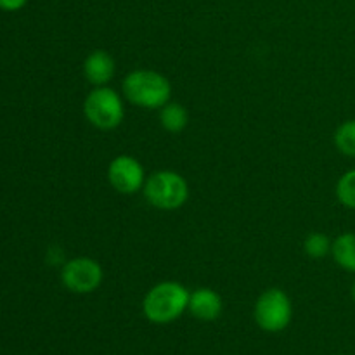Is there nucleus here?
Instances as JSON below:
<instances>
[{
	"mask_svg": "<svg viewBox=\"0 0 355 355\" xmlns=\"http://www.w3.org/2000/svg\"><path fill=\"white\" fill-rule=\"evenodd\" d=\"M253 318L257 326L267 333H279L293 319V304L290 295L281 288H269L255 302Z\"/></svg>",
	"mask_w": 355,
	"mask_h": 355,
	"instance_id": "obj_5",
	"label": "nucleus"
},
{
	"mask_svg": "<svg viewBox=\"0 0 355 355\" xmlns=\"http://www.w3.org/2000/svg\"><path fill=\"white\" fill-rule=\"evenodd\" d=\"M191 291L177 281L155 284L142 300L146 319L155 324H170L177 321L189 307Z\"/></svg>",
	"mask_w": 355,
	"mask_h": 355,
	"instance_id": "obj_2",
	"label": "nucleus"
},
{
	"mask_svg": "<svg viewBox=\"0 0 355 355\" xmlns=\"http://www.w3.org/2000/svg\"><path fill=\"white\" fill-rule=\"evenodd\" d=\"M336 198L349 210H355V168L343 173L336 182Z\"/></svg>",
	"mask_w": 355,
	"mask_h": 355,
	"instance_id": "obj_14",
	"label": "nucleus"
},
{
	"mask_svg": "<svg viewBox=\"0 0 355 355\" xmlns=\"http://www.w3.org/2000/svg\"><path fill=\"white\" fill-rule=\"evenodd\" d=\"M103 267L97 260L90 259V257H75V259L62 263L61 283L71 293H94L103 284Z\"/></svg>",
	"mask_w": 355,
	"mask_h": 355,
	"instance_id": "obj_6",
	"label": "nucleus"
},
{
	"mask_svg": "<svg viewBox=\"0 0 355 355\" xmlns=\"http://www.w3.org/2000/svg\"><path fill=\"white\" fill-rule=\"evenodd\" d=\"M146 179L148 175L142 163L130 155L116 156L111 159L107 166V180L111 187L120 194L130 196V194L139 193L144 189Z\"/></svg>",
	"mask_w": 355,
	"mask_h": 355,
	"instance_id": "obj_7",
	"label": "nucleus"
},
{
	"mask_svg": "<svg viewBox=\"0 0 355 355\" xmlns=\"http://www.w3.org/2000/svg\"><path fill=\"white\" fill-rule=\"evenodd\" d=\"M352 298H354V302H355V283H354V286H352Z\"/></svg>",
	"mask_w": 355,
	"mask_h": 355,
	"instance_id": "obj_16",
	"label": "nucleus"
},
{
	"mask_svg": "<svg viewBox=\"0 0 355 355\" xmlns=\"http://www.w3.org/2000/svg\"><path fill=\"white\" fill-rule=\"evenodd\" d=\"M28 0H0V9L6 12H16L26 6Z\"/></svg>",
	"mask_w": 355,
	"mask_h": 355,
	"instance_id": "obj_15",
	"label": "nucleus"
},
{
	"mask_svg": "<svg viewBox=\"0 0 355 355\" xmlns=\"http://www.w3.org/2000/svg\"><path fill=\"white\" fill-rule=\"evenodd\" d=\"M83 75L89 80L90 85L94 87H104L113 80L114 73H116V62H114L113 55L107 51L97 49L92 51L83 61Z\"/></svg>",
	"mask_w": 355,
	"mask_h": 355,
	"instance_id": "obj_8",
	"label": "nucleus"
},
{
	"mask_svg": "<svg viewBox=\"0 0 355 355\" xmlns=\"http://www.w3.org/2000/svg\"><path fill=\"white\" fill-rule=\"evenodd\" d=\"M123 97L142 110H162L172 97L168 78L155 69H134L121 83Z\"/></svg>",
	"mask_w": 355,
	"mask_h": 355,
	"instance_id": "obj_1",
	"label": "nucleus"
},
{
	"mask_svg": "<svg viewBox=\"0 0 355 355\" xmlns=\"http://www.w3.org/2000/svg\"><path fill=\"white\" fill-rule=\"evenodd\" d=\"M159 123L170 134H180L189 123V111L179 103H166L159 110Z\"/></svg>",
	"mask_w": 355,
	"mask_h": 355,
	"instance_id": "obj_11",
	"label": "nucleus"
},
{
	"mask_svg": "<svg viewBox=\"0 0 355 355\" xmlns=\"http://www.w3.org/2000/svg\"><path fill=\"white\" fill-rule=\"evenodd\" d=\"M331 257L340 269L355 274V232H342L333 239Z\"/></svg>",
	"mask_w": 355,
	"mask_h": 355,
	"instance_id": "obj_10",
	"label": "nucleus"
},
{
	"mask_svg": "<svg viewBox=\"0 0 355 355\" xmlns=\"http://www.w3.org/2000/svg\"><path fill=\"white\" fill-rule=\"evenodd\" d=\"M336 149L342 153L343 156L355 158V118L354 120H347L336 128L335 135H333Z\"/></svg>",
	"mask_w": 355,
	"mask_h": 355,
	"instance_id": "obj_13",
	"label": "nucleus"
},
{
	"mask_svg": "<svg viewBox=\"0 0 355 355\" xmlns=\"http://www.w3.org/2000/svg\"><path fill=\"white\" fill-rule=\"evenodd\" d=\"M222 309H224V302L222 297L211 288H198L191 293L189 297V307L187 311L191 312L193 318L198 321L210 322L220 318Z\"/></svg>",
	"mask_w": 355,
	"mask_h": 355,
	"instance_id": "obj_9",
	"label": "nucleus"
},
{
	"mask_svg": "<svg viewBox=\"0 0 355 355\" xmlns=\"http://www.w3.org/2000/svg\"><path fill=\"white\" fill-rule=\"evenodd\" d=\"M144 198L153 208L163 211L179 210L189 200V184L173 170H158L146 179Z\"/></svg>",
	"mask_w": 355,
	"mask_h": 355,
	"instance_id": "obj_3",
	"label": "nucleus"
},
{
	"mask_svg": "<svg viewBox=\"0 0 355 355\" xmlns=\"http://www.w3.org/2000/svg\"><path fill=\"white\" fill-rule=\"evenodd\" d=\"M83 114L92 127L114 130L125 118L123 97L107 85L94 87L83 101Z\"/></svg>",
	"mask_w": 355,
	"mask_h": 355,
	"instance_id": "obj_4",
	"label": "nucleus"
},
{
	"mask_svg": "<svg viewBox=\"0 0 355 355\" xmlns=\"http://www.w3.org/2000/svg\"><path fill=\"white\" fill-rule=\"evenodd\" d=\"M333 239L324 232H311L307 238L304 239V250L311 259L321 260L331 255Z\"/></svg>",
	"mask_w": 355,
	"mask_h": 355,
	"instance_id": "obj_12",
	"label": "nucleus"
}]
</instances>
